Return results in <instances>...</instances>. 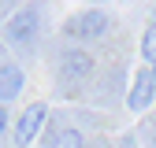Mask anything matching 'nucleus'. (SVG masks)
Here are the masks:
<instances>
[{
  "instance_id": "obj_1",
  "label": "nucleus",
  "mask_w": 156,
  "mask_h": 148,
  "mask_svg": "<svg viewBox=\"0 0 156 148\" xmlns=\"http://www.w3.org/2000/svg\"><path fill=\"white\" fill-rule=\"evenodd\" d=\"M37 30H41V15H37V8H19L8 22H4V37L11 45H30Z\"/></svg>"
},
{
  "instance_id": "obj_2",
  "label": "nucleus",
  "mask_w": 156,
  "mask_h": 148,
  "mask_svg": "<svg viewBox=\"0 0 156 148\" xmlns=\"http://www.w3.org/2000/svg\"><path fill=\"white\" fill-rule=\"evenodd\" d=\"M108 26H112V18H108L101 8H89V11L74 15L71 22H67V33L78 37V41H97V37H104V33H108Z\"/></svg>"
},
{
  "instance_id": "obj_3",
  "label": "nucleus",
  "mask_w": 156,
  "mask_h": 148,
  "mask_svg": "<svg viewBox=\"0 0 156 148\" xmlns=\"http://www.w3.org/2000/svg\"><path fill=\"white\" fill-rule=\"evenodd\" d=\"M152 100H156V70H152V63H149V67H141L138 74H134V85H130L126 107H130V111H145Z\"/></svg>"
},
{
  "instance_id": "obj_4",
  "label": "nucleus",
  "mask_w": 156,
  "mask_h": 148,
  "mask_svg": "<svg viewBox=\"0 0 156 148\" xmlns=\"http://www.w3.org/2000/svg\"><path fill=\"white\" fill-rule=\"evenodd\" d=\"M45 122H48V104H30L23 115H19V122H15V144L37 141V133H41Z\"/></svg>"
},
{
  "instance_id": "obj_5",
  "label": "nucleus",
  "mask_w": 156,
  "mask_h": 148,
  "mask_svg": "<svg viewBox=\"0 0 156 148\" xmlns=\"http://www.w3.org/2000/svg\"><path fill=\"white\" fill-rule=\"evenodd\" d=\"M23 82H26V74L19 63H0V104L15 100L23 92Z\"/></svg>"
},
{
  "instance_id": "obj_6",
  "label": "nucleus",
  "mask_w": 156,
  "mask_h": 148,
  "mask_svg": "<svg viewBox=\"0 0 156 148\" xmlns=\"http://www.w3.org/2000/svg\"><path fill=\"white\" fill-rule=\"evenodd\" d=\"M63 70H67V78H89L93 74V59L86 52H67L63 56Z\"/></svg>"
},
{
  "instance_id": "obj_7",
  "label": "nucleus",
  "mask_w": 156,
  "mask_h": 148,
  "mask_svg": "<svg viewBox=\"0 0 156 148\" xmlns=\"http://www.w3.org/2000/svg\"><path fill=\"white\" fill-rule=\"evenodd\" d=\"M141 59L156 67V22L145 26V33H141Z\"/></svg>"
},
{
  "instance_id": "obj_8",
  "label": "nucleus",
  "mask_w": 156,
  "mask_h": 148,
  "mask_svg": "<svg viewBox=\"0 0 156 148\" xmlns=\"http://www.w3.org/2000/svg\"><path fill=\"white\" fill-rule=\"evenodd\" d=\"M48 144H86V137L78 133V130H56L48 137Z\"/></svg>"
},
{
  "instance_id": "obj_9",
  "label": "nucleus",
  "mask_w": 156,
  "mask_h": 148,
  "mask_svg": "<svg viewBox=\"0 0 156 148\" xmlns=\"http://www.w3.org/2000/svg\"><path fill=\"white\" fill-rule=\"evenodd\" d=\"M8 122H11V119H8V107L0 104V137H4V130H8Z\"/></svg>"
}]
</instances>
